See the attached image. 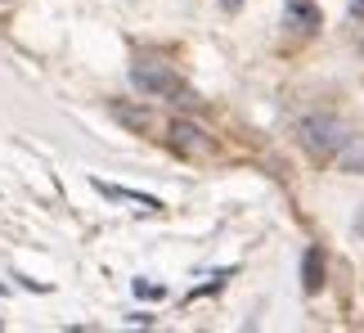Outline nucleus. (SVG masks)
Segmentation results:
<instances>
[{
  "label": "nucleus",
  "mask_w": 364,
  "mask_h": 333,
  "mask_svg": "<svg viewBox=\"0 0 364 333\" xmlns=\"http://www.w3.org/2000/svg\"><path fill=\"white\" fill-rule=\"evenodd\" d=\"M135 293H139V297H162V288H158V284H144V280H139V284H135Z\"/></svg>",
  "instance_id": "nucleus-8"
},
{
  "label": "nucleus",
  "mask_w": 364,
  "mask_h": 333,
  "mask_svg": "<svg viewBox=\"0 0 364 333\" xmlns=\"http://www.w3.org/2000/svg\"><path fill=\"white\" fill-rule=\"evenodd\" d=\"M301 288L306 293H319V288H324V253H319V248H311V253L301 257Z\"/></svg>",
  "instance_id": "nucleus-5"
},
{
  "label": "nucleus",
  "mask_w": 364,
  "mask_h": 333,
  "mask_svg": "<svg viewBox=\"0 0 364 333\" xmlns=\"http://www.w3.org/2000/svg\"><path fill=\"white\" fill-rule=\"evenodd\" d=\"M113 117L122 122V127H131V131H149V127H153L144 108H126V104H113Z\"/></svg>",
  "instance_id": "nucleus-7"
},
{
  "label": "nucleus",
  "mask_w": 364,
  "mask_h": 333,
  "mask_svg": "<svg viewBox=\"0 0 364 333\" xmlns=\"http://www.w3.org/2000/svg\"><path fill=\"white\" fill-rule=\"evenodd\" d=\"M338 162H342V171L364 176V140H346V144L338 149Z\"/></svg>",
  "instance_id": "nucleus-6"
},
{
  "label": "nucleus",
  "mask_w": 364,
  "mask_h": 333,
  "mask_svg": "<svg viewBox=\"0 0 364 333\" xmlns=\"http://www.w3.org/2000/svg\"><path fill=\"white\" fill-rule=\"evenodd\" d=\"M166 144H171L176 154H185V158L207 154V135H203V127H193V122H185V117H176L171 127H166Z\"/></svg>",
  "instance_id": "nucleus-3"
},
{
  "label": "nucleus",
  "mask_w": 364,
  "mask_h": 333,
  "mask_svg": "<svg viewBox=\"0 0 364 333\" xmlns=\"http://www.w3.org/2000/svg\"><path fill=\"white\" fill-rule=\"evenodd\" d=\"M243 5V0H225V9H239Z\"/></svg>",
  "instance_id": "nucleus-9"
},
{
  "label": "nucleus",
  "mask_w": 364,
  "mask_h": 333,
  "mask_svg": "<svg viewBox=\"0 0 364 333\" xmlns=\"http://www.w3.org/2000/svg\"><path fill=\"white\" fill-rule=\"evenodd\" d=\"M360 54H364V41H360Z\"/></svg>",
  "instance_id": "nucleus-11"
},
{
  "label": "nucleus",
  "mask_w": 364,
  "mask_h": 333,
  "mask_svg": "<svg viewBox=\"0 0 364 333\" xmlns=\"http://www.w3.org/2000/svg\"><path fill=\"white\" fill-rule=\"evenodd\" d=\"M131 86H135L139 95H149V100L198 104V100H193V90H189V81L176 77L171 68H162V63H135V68H131Z\"/></svg>",
  "instance_id": "nucleus-1"
},
{
  "label": "nucleus",
  "mask_w": 364,
  "mask_h": 333,
  "mask_svg": "<svg viewBox=\"0 0 364 333\" xmlns=\"http://www.w3.org/2000/svg\"><path fill=\"white\" fill-rule=\"evenodd\" d=\"M284 23L292 27V32H315V27H319V5H315V0H288Z\"/></svg>",
  "instance_id": "nucleus-4"
},
{
  "label": "nucleus",
  "mask_w": 364,
  "mask_h": 333,
  "mask_svg": "<svg viewBox=\"0 0 364 333\" xmlns=\"http://www.w3.org/2000/svg\"><path fill=\"white\" fill-rule=\"evenodd\" d=\"M297 140H301V149H311L315 158H328V154H338V149H342L346 140H351V131H346L338 117L315 113V117H301Z\"/></svg>",
  "instance_id": "nucleus-2"
},
{
  "label": "nucleus",
  "mask_w": 364,
  "mask_h": 333,
  "mask_svg": "<svg viewBox=\"0 0 364 333\" xmlns=\"http://www.w3.org/2000/svg\"><path fill=\"white\" fill-rule=\"evenodd\" d=\"M355 14H364V0H355Z\"/></svg>",
  "instance_id": "nucleus-10"
}]
</instances>
